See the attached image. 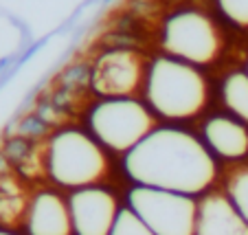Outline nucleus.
I'll return each mask as SVG.
<instances>
[{"label": "nucleus", "mask_w": 248, "mask_h": 235, "mask_svg": "<svg viewBox=\"0 0 248 235\" xmlns=\"http://www.w3.org/2000/svg\"><path fill=\"white\" fill-rule=\"evenodd\" d=\"M200 139L216 160L244 163L248 158V125L224 110L202 119Z\"/></svg>", "instance_id": "1a4fd4ad"}, {"label": "nucleus", "mask_w": 248, "mask_h": 235, "mask_svg": "<svg viewBox=\"0 0 248 235\" xmlns=\"http://www.w3.org/2000/svg\"><path fill=\"white\" fill-rule=\"evenodd\" d=\"M0 235H18V233L11 229H5V226H0Z\"/></svg>", "instance_id": "f3484780"}, {"label": "nucleus", "mask_w": 248, "mask_h": 235, "mask_svg": "<svg viewBox=\"0 0 248 235\" xmlns=\"http://www.w3.org/2000/svg\"><path fill=\"white\" fill-rule=\"evenodd\" d=\"M222 191L229 196L239 216L248 222V163H239L235 170L229 172Z\"/></svg>", "instance_id": "4468645a"}, {"label": "nucleus", "mask_w": 248, "mask_h": 235, "mask_svg": "<svg viewBox=\"0 0 248 235\" xmlns=\"http://www.w3.org/2000/svg\"><path fill=\"white\" fill-rule=\"evenodd\" d=\"M158 125V119L136 97H97L86 108L84 127L106 147L108 154L125 156Z\"/></svg>", "instance_id": "39448f33"}, {"label": "nucleus", "mask_w": 248, "mask_h": 235, "mask_svg": "<svg viewBox=\"0 0 248 235\" xmlns=\"http://www.w3.org/2000/svg\"><path fill=\"white\" fill-rule=\"evenodd\" d=\"M123 172L132 185L204 196L217 180V160L200 134L185 125L158 123L123 156Z\"/></svg>", "instance_id": "f257e3e1"}, {"label": "nucleus", "mask_w": 248, "mask_h": 235, "mask_svg": "<svg viewBox=\"0 0 248 235\" xmlns=\"http://www.w3.org/2000/svg\"><path fill=\"white\" fill-rule=\"evenodd\" d=\"M216 14L235 29H248V0H213Z\"/></svg>", "instance_id": "dca6fc26"}, {"label": "nucleus", "mask_w": 248, "mask_h": 235, "mask_svg": "<svg viewBox=\"0 0 248 235\" xmlns=\"http://www.w3.org/2000/svg\"><path fill=\"white\" fill-rule=\"evenodd\" d=\"M103 2H112V0H103Z\"/></svg>", "instance_id": "6ab92c4d"}, {"label": "nucleus", "mask_w": 248, "mask_h": 235, "mask_svg": "<svg viewBox=\"0 0 248 235\" xmlns=\"http://www.w3.org/2000/svg\"><path fill=\"white\" fill-rule=\"evenodd\" d=\"M29 198H24L18 183L7 176H0V226L11 229L16 222H24Z\"/></svg>", "instance_id": "ddd939ff"}, {"label": "nucleus", "mask_w": 248, "mask_h": 235, "mask_svg": "<svg viewBox=\"0 0 248 235\" xmlns=\"http://www.w3.org/2000/svg\"><path fill=\"white\" fill-rule=\"evenodd\" d=\"M73 235H110L121 209L117 193L106 185H90L66 196Z\"/></svg>", "instance_id": "6e6552de"}, {"label": "nucleus", "mask_w": 248, "mask_h": 235, "mask_svg": "<svg viewBox=\"0 0 248 235\" xmlns=\"http://www.w3.org/2000/svg\"><path fill=\"white\" fill-rule=\"evenodd\" d=\"M110 235H154V231L145 224V220L134 209L123 204L117 213V220H114Z\"/></svg>", "instance_id": "2eb2a0df"}, {"label": "nucleus", "mask_w": 248, "mask_h": 235, "mask_svg": "<svg viewBox=\"0 0 248 235\" xmlns=\"http://www.w3.org/2000/svg\"><path fill=\"white\" fill-rule=\"evenodd\" d=\"M24 226L29 235H73L68 200L55 189H40L29 198Z\"/></svg>", "instance_id": "9d476101"}, {"label": "nucleus", "mask_w": 248, "mask_h": 235, "mask_svg": "<svg viewBox=\"0 0 248 235\" xmlns=\"http://www.w3.org/2000/svg\"><path fill=\"white\" fill-rule=\"evenodd\" d=\"M244 66H246V68H248V57H246V62H244Z\"/></svg>", "instance_id": "a211bd4d"}, {"label": "nucleus", "mask_w": 248, "mask_h": 235, "mask_svg": "<svg viewBox=\"0 0 248 235\" xmlns=\"http://www.w3.org/2000/svg\"><path fill=\"white\" fill-rule=\"evenodd\" d=\"M213 81L206 68L156 53L147 60L140 97L150 106L158 123L187 125L202 117L213 101Z\"/></svg>", "instance_id": "f03ea898"}, {"label": "nucleus", "mask_w": 248, "mask_h": 235, "mask_svg": "<svg viewBox=\"0 0 248 235\" xmlns=\"http://www.w3.org/2000/svg\"><path fill=\"white\" fill-rule=\"evenodd\" d=\"M147 62L132 47H106L90 64V88L97 97H136Z\"/></svg>", "instance_id": "0eeeda50"}, {"label": "nucleus", "mask_w": 248, "mask_h": 235, "mask_svg": "<svg viewBox=\"0 0 248 235\" xmlns=\"http://www.w3.org/2000/svg\"><path fill=\"white\" fill-rule=\"evenodd\" d=\"M193 235H248V222L239 216L224 191L211 189L198 200Z\"/></svg>", "instance_id": "9b49d317"}, {"label": "nucleus", "mask_w": 248, "mask_h": 235, "mask_svg": "<svg viewBox=\"0 0 248 235\" xmlns=\"http://www.w3.org/2000/svg\"><path fill=\"white\" fill-rule=\"evenodd\" d=\"M44 172L57 187L75 191L101 185L110 172L108 152L86 127L64 125L44 145Z\"/></svg>", "instance_id": "7ed1b4c3"}, {"label": "nucleus", "mask_w": 248, "mask_h": 235, "mask_svg": "<svg viewBox=\"0 0 248 235\" xmlns=\"http://www.w3.org/2000/svg\"><path fill=\"white\" fill-rule=\"evenodd\" d=\"M156 47L158 53L206 68L222 57L224 33L213 14L193 5H178L160 20Z\"/></svg>", "instance_id": "20e7f679"}, {"label": "nucleus", "mask_w": 248, "mask_h": 235, "mask_svg": "<svg viewBox=\"0 0 248 235\" xmlns=\"http://www.w3.org/2000/svg\"><path fill=\"white\" fill-rule=\"evenodd\" d=\"M222 110L248 125V68L235 66L220 77L216 86Z\"/></svg>", "instance_id": "f8f14e48"}, {"label": "nucleus", "mask_w": 248, "mask_h": 235, "mask_svg": "<svg viewBox=\"0 0 248 235\" xmlns=\"http://www.w3.org/2000/svg\"><path fill=\"white\" fill-rule=\"evenodd\" d=\"M125 204L134 209L154 235H193L198 220V198L167 189L132 185Z\"/></svg>", "instance_id": "423d86ee"}]
</instances>
